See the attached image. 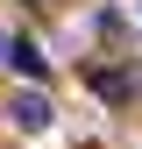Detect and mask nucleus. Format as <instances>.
<instances>
[{
	"label": "nucleus",
	"instance_id": "nucleus-1",
	"mask_svg": "<svg viewBox=\"0 0 142 149\" xmlns=\"http://www.w3.org/2000/svg\"><path fill=\"white\" fill-rule=\"evenodd\" d=\"M7 121L22 128V135H43L50 128V100L43 92H7Z\"/></svg>",
	"mask_w": 142,
	"mask_h": 149
},
{
	"label": "nucleus",
	"instance_id": "nucleus-3",
	"mask_svg": "<svg viewBox=\"0 0 142 149\" xmlns=\"http://www.w3.org/2000/svg\"><path fill=\"white\" fill-rule=\"evenodd\" d=\"M29 7H50V0H29Z\"/></svg>",
	"mask_w": 142,
	"mask_h": 149
},
{
	"label": "nucleus",
	"instance_id": "nucleus-2",
	"mask_svg": "<svg viewBox=\"0 0 142 149\" xmlns=\"http://www.w3.org/2000/svg\"><path fill=\"white\" fill-rule=\"evenodd\" d=\"M7 57H14V71H29V78H50V64H43V50H36V43H22V36L7 43Z\"/></svg>",
	"mask_w": 142,
	"mask_h": 149
},
{
	"label": "nucleus",
	"instance_id": "nucleus-4",
	"mask_svg": "<svg viewBox=\"0 0 142 149\" xmlns=\"http://www.w3.org/2000/svg\"><path fill=\"white\" fill-rule=\"evenodd\" d=\"M0 50H7V43H0Z\"/></svg>",
	"mask_w": 142,
	"mask_h": 149
}]
</instances>
